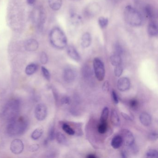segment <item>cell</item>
<instances>
[{
    "mask_svg": "<svg viewBox=\"0 0 158 158\" xmlns=\"http://www.w3.org/2000/svg\"><path fill=\"white\" fill-rule=\"evenodd\" d=\"M35 116L38 121H42L45 120L48 115V108L46 105L43 103L38 104L35 109Z\"/></svg>",
    "mask_w": 158,
    "mask_h": 158,
    "instance_id": "cell-6",
    "label": "cell"
},
{
    "mask_svg": "<svg viewBox=\"0 0 158 158\" xmlns=\"http://www.w3.org/2000/svg\"><path fill=\"white\" fill-rule=\"evenodd\" d=\"M111 121L112 123L114 126L118 127L120 124V120L118 113L115 110L112 111L111 114Z\"/></svg>",
    "mask_w": 158,
    "mask_h": 158,
    "instance_id": "cell-19",
    "label": "cell"
},
{
    "mask_svg": "<svg viewBox=\"0 0 158 158\" xmlns=\"http://www.w3.org/2000/svg\"><path fill=\"white\" fill-rule=\"evenodd\" d=\"M61 102L64 105H69L71 102V98L67 96H64L62 98Z\"/></svg>",
    "mask_w": 158,
    "mask_h": 158,
    "instance_id": "cell-36",
    "label": "cell"
},
{
    "mask_svg": "<svg viewBox=\"0 0 158 158\" xmlns=\"http://www.w3.org/2000/svg\"><path fill=\"white\" fill-rule=\"evenodd\" d=\"M121 137L123 143L127 147H129L135 143V138L131 131L127 129H123L122 131Z\"/></svg>",
    "mask_w": 158,
    "mask_h": 158,
    "instance_id": "cell-7",
    "label": "cell"
},
{
    "mask_svg": "<svg viewBox=\"0 0 158 158\" xmlns=\"http://www.w3.org/2000/svg\"><path fill=\"white\" fill-rule=\"evenodd\" d=\"M55 135H56V134H55V127L53 125L51 126L49 129L48 139L49 141H52L55 138Z\"/></svg>",
    "mask_w": 158,
    "mask_h": 158,
    "instance_id": "cell-28",
    "label": "cell"
},
{
    "mask_svg": "<svg viewBox=\"0 0 158 158\" xmlns=\"http://www.w3.org/2000/svg\"><path fill=\"white\" fill-rule=\"evenodd\" d=\"M145 12L147 17L150 20H154L155 17V12L151 6L148 5L145 7Z\"/></svg>",
    "mask_w": 158,
    "mask_h": 158,
    "instance_id": "cell-22",
    "label": "cell"
},
{
    "mask_svg": "<svg viewBox=\"0 0 158 158\" xmlns=\"http://www.w3.org/2000/svg\"><path fill=\"white\" fill-rule=\"evenodd\" d=\"M91 40H92V39L90 34L88 32L85 33L81 38V46L84 48H89L91 44Z\"/></svg>",
    "mask_w": 158,
    "mask_h": 158,
    "instance_id": "cell-14",
    "label": "cell"
},
{
    "mask_svg": "<svg viewBox=\"0 0 158 158\" xmlns=\"http://www.w3.org/2000/svg\"><path fill=\"white\" fill-rule=\"evenodd\" d=\"M129 105L132 109H136L137 107L138 106V102L136 100H131L129 102Z\"/></svg>",
    "mask_w": 158,
    "mask_h": 158,
    "instance_id": "cell-41",
    "label": "cell"
},
{
    "mask_svg": "<svg viewBox=\"0 0 158 158\" xmlns=\"http://www.w3.org/2000/svg\"><path fill=\"white\" fill-rule=\"evenodd\" d=\"M102 89L104 92H108L110 89V84L108 81H106L102 86Z\"/></svg>",
    "mask_w": 158,
    "mask_h": 158,
    "instance_id": "cell-39",
    "label": "cell"
},
{
    "mask_svg": "<svg viewBox=\"0 0 158 158\" xmlns=\"http://www.w3.org/2000/svg\"><path fill=\"white\" fill-rule=\"evenodd\" d=\"M148 30L149 35L151 36H156L158 35V25L155 20H150Z\"/></svg>",
    "mask_w": 158,
    "mask_h": 158,
    "instance_id": "cell-12",
    "label": "cell"
},
{
    "mask_svg": "<svg viewBox=\"0 0 158 158\" xmlns=\"http://www.w3.org/2000/svg\"><path fill=\"white\" fill-rule=\"evenodd\" d=\"M40 148V146L38 144H33L30 145L28 147V150L32 152L37 151Z\"/></svg>",
    "mask_w": 158,
    "mask_h": 158,
    "instance_id": "cell-37",
    "label": "cell"
},
{
    "mask_svg": "<svg viewBox=\"0 0 158 158\" xmlns=\"http://www.w3.org/2000/svg\"><path fill=\"white\" fill-rule=\"evenodd\" d=\"M28 124L27 118L23 116H16L9 121L6 128L7 133L11 136L21 135L26 131Z\"/></svg>",
    "mask_w": 158,
    "mask_h": 158,
    "instance_id": "cell-1",
    "label": "cell"
},
{
    "mask_svg": "<svg viewBox=\"0 0 158 158\" xmlns=\"http://www.w3.org/2000/svg\"><path fill=\"white\" fill-rule=\"evenodd\" d=\"M24 145L23 142L21 139H16L13 140L11 143L10 150L13 153L19 154L23 151Z\"/></svg>",
    "mask_w": 158,
    "mask_h": 158,
    "instance_id": "cell-8",
    "label": "cell"
},
{
    "mask_svg": "<svg viewBox=\"0 0 158 158\" xmlns=\"http://www.w3.org/2000/svg\"><path fill=\"white\" fill-rule=\"evenodd\" d=\"M109 110L107 107H105L102 112L100 117L101 123H106L109 117Z\"/></svg>",
    "mask_w": 158,
    "mask_h": 158,
    "instance_id": "cell-26",
    "label": "cell"
},
{
    "mask_svg": "<svg viewBox=\"0 0 158 158\" xmlns=\"http://www.w3.org/2000/svg\"><path fill=\"white\" fill-rule=\"evenodd\" d=\"M71 23L75 26H77L82 23V18L80 16L77 14L72 15L71 16Z\"/></svg>",
    "mask_w": 158,
    "mask_h": 158,
    "instance_id": "cell-25",
    "label": "cell"
},
{
    "mask_svg": "<svg viewBox=\"0 0 158 158\" xmlns=\"http://www.w3.org/2000/svg\"><path fill=\"white\" fill-rule=\"evenodd\" d=\"M98 131L100 134H104L107 131V126L106 123H101L98 126Z\"/></svg>",
    "mask_w": 158,
    "mask_h": 158,
    "instance_id": "cell-32",
    "label": "cell"
},
{
    "mask_svg": "<svg viewBox=\"0 0 158 158\" xmlns=\"http://www.w3.org/2000/svg\"><path fill=\"white\" fill-rule=\"evenodd\" d=\"M99 8L98 5L97 4H92L91 6L88 7L86 10L85 12L86 15H88V16H91L93 15L96 14V13L98 11Z\"/></svg>",
    "mask_w": 158,
    "mask_h": 158,
    "instance_id": "cell-23",
    "label": "cell"
},
{
    "mask_svg": "<svg viewBox=\"0 0 158 158\" xmlns=\"http://www.w3.org/2000/svg\"><path fill=\"white\" fill-rule=\"evenodd\" d=\"M56 139L59 144L63 145H67L68 144V141L64 135L61 132H58L55 135Z\"/></svg>",
    "mask_w": 158,
    "mask_h": 158,
    "instance_id": "cell-21",
    "label": "cell"
},
{
    "mask_svg": "<svg viewBox=\"0 0 158 158\" xmlns=\"http://www.w3.org/2000/svg\"><path fill=\"white\" fill-rule=\"evenodd\" d=\"M146 156L148 158H157L158 151L157 150L153 149L148 150L146 152Z\"/></svg>",
    "mask_w": 158,
    "mask_h": 158,
    "instance_id": "cell-30",
    "label": "cell"
},
{
    "mask_svg": "<svg viewBox=\"0 0 158 158\" xmlns=\"http://www.w3.org/2000/svg\"><path fill=\"white\" fill-rule=\"evenodd\" d=\"M62 127L63 130L65 133H67L68 135H73L75 133L74 129L67 124H63L62 125Z\"/></svg>",
    "mask_w": 158,
    "mask_h": 158,
    "instance_id": "cell-27",
    "label": "cell"
},
{
    "mask_svg": "<svg viewBox=\"0 0 158 158\" xmlns=\"http://www.w3.org/2000/svg\"><path fill=\"white\" fill-rule=\"evenodd\" d=\"M41 72L43 77L48 81H49L51 79V74L49 71L44 66H42L41 68Z\"/></svg>",
    "mask_w": 158,
    "mask_h": 158,
    "instance_id": "cell-31",
    "label": "cell"
},
{
    "mask_svg": "<svg viewBox=\"0 0 158 158\" xmlns=\"http://www.w3.org/2000/svg\"><path fill=\"white\" fill-rule=\"evenodd\" d=\"M124 15L126 22L131 26L137 27L142 24L143 18L141 14L130 5L125 8Z\"/></svg>",
    "mask_w": 158,
    "mask_h": 158,
    "instance_id": "cell-3",
    "label": "cell"
},
{
    "mask_svg": "<svg viewBox=\"0 0 158 158\" xmlns=\"http://www.w3.org/2000/svg\"><path fill=\"white\" fill-rule=\"evenodd\" d=\"M76 77V73L72 68H65L64 71L63 78L65 82L71 83L73 82Z\"/></svg>",
    "mask_w": 158,
    "mask_h": 158,
    "instance_id": "cell-9",
    "label": "cell"
},
{
    "mask_svg": "<svg viewBox=\"0 0 158 158\" xmlns=\"http://www.w3.org/2000/svg\"><path fill=\"white\" fill-rule=\"evenodd\" d=\"M21 107V102L17 99H13L9 101L4 106L2 116L8 121L18 116Z\"/></svg>",
    "mask_w": 158,
    "mask_h": 158,
    "instance_id": "cell-4",
    "label": "cell"
},
{
    "mask_svg": "<svg viewBox=\"0 0 158 158\" xmlns=\"http://www.w3.org/2000/svg\"><path fill=\"white\" fill-rule=\"evenodd\" d=\"M123 144V139L120 135L115 136L113 138L111 142L112 147L114 149L119 148Z\"/></svg>",
    "mask_w": 158,
    "mask_h": 158,
    "instance_id": "cell-17",
    "label": "cell"
},
{
    "mask_svg": "<svg viewBox=\"0 0 158 158\" xmlns=\"http://www.w3.org/2000/svg\"><path fill=\"white\" fill-rule=\"evenodd\" d=\"M139 121L143 125L148 127L151 124V117L149 114L143 113L140 114L139 117Z\"/></svg>",
    "mask_w": 158,
    "mask_h": 158,
    "instance_id": "cell-15",
    "label": "cell"
},
{
    "mask_svg": "<svg viewBox=\"0 0 158 158\" xmlns=\"http://www.w3.org/2000/svg\"><path fill=\"white\" fill-rule=\"evenodd\" d=\"M111 63L113 66H116L121 65L122 62L121 55L114 53L111 56L110 58Z\"/></svg>",
    "mask_w": 158,
    "mask_h": 158,
    "instance_id": "cell-18",
    "label": "cell"
},
{
    "mask_svg": "<svg viewBox=\"0 0 158 158\" xmlns=\"http://www.w3.org/2000/svg\"><path fill=\"white\" fill-rule=\"evenodd\" d=\"M109 20L108 18L104 17H100L98 19V23L101 28H104L108 25Z\"/></svg>",
    "mask_w": 158,
    "mask_h": 158,
    "instance_id": "cell-29",
    "label": "cell"
},
{
    "mask_svg": "<svg viewBox=\"0 0 158 158\" xmlns=\"http://www.w3.org/2000/svg\"><path fill=\"white\" fill-rule=\"evenodd\" d=\"M128 148H129L132 153H136L138 152V148L135 145V143L132 144L131 146H129Z\"/></svg>",
    "mask_w": 158,
    "mask_h": 158,
    "instance_id": "cell-42",
    "label": "cell"
},
{
    "mask_svg": "<svg viewBox=\"0 0 158 158\" xmlns=\"http://www.w3.org/2000/svg\"><path fill=\"white\" fill-rule=\"evenodd\" d=\"M149 138L150 140H153V141L157 140L158 139V134L157 132L154 131L151 132L149 135Z\"/></svg>",
    "mask_w": 158,
    "mask_h": 158,
    "instance_id": "cell-38",
    "label": "cell"
},
{
    "mask_svg": "<svg viewBox=\"0 0 158 158\" xmlns=\"http://www.w3.org/2000/svg\"><path fill=\"white\" fill-rule=\"evenodd\" d=\"M93 68L97 79L102 81L105 77V67L103 62L98 58H95L93 60Z\"/></svg>",
    "mask_w": 158,
    "mask_h": 158,
    "instance_id": "cell-5",
    "label": "cell"
},
{
    "mask_svg": "<svg viewBox=\"0 0 158 158\" xmlns=\"http://www.w3.org/2000/svg\"><path fill=\"white\" fill-rule=\"evenodd\" d=\"M38 70V66L35 64L32 63L28 64L25 69V73L27 75H32L35 74Z\"/></svg>",
    "mask_w": 158,
    "mask_h": 158,
    "instance_id": "cell-20",
    "label": "cell"
},
{
    "mask_svg": "<svg viewBox=\"0 0 158 158\" xmlns=\"http://www.w3.org/2000/svg\"><path fill=\"white\" fill-rule=\"evenodd\" d=\"M43 134V130L41 128H37L35 129L31 134V138L34 140L39 139Z\"/></svg>",
    "mask_w": 158,
    "mask_h": 158,
    "instance_id": "cell-24",
    "label": "cell"
},
{
    "mask_svg": "<svg viewBox=\"0 0 158 158\" xmlns=\"http://www.w3.org/2000/svg\"><path fill=\"white\" fill-rule=\"evenodd\" d=\"M49 40L52 45L58 49H63L67 46L66 35L59 27H54L52 29L50 33Z\"/></svg>",
    "mask_w": 158,
    "mask_h": 158,
    "instance_id": "cell-2",
    "label": "cell"
},
{
    "mask_svg": "<svg viewBox=\"0 0 158 158\" xmlns=\"http://www.w3.org/2000/svg\"><path fill=\"white\" fill-rule=\"evenodd\" d=\"M114 50H115L114 53H117V54H119L120 55H122L123 52V48L118 43L115 44V46H114Z\"/></svg>",
    "mask_w": 158,
    "mask_h": 158,
    "instance_id": "cell-35",
    "label": "cell"
},
{
    "mask_svg": "<svg viewBox=\"0 0 158 158\" xmlns=\"http://www.w3.org/2000/svg\"><path fill=\"white\" fill-rule=\"evenodd\" d=\"M48 60V55L45 52H42L40 54V61L42 64H46Z\"/></svg>",
    "mask_w": 158,
    "mask_h": 158,
    "instance_id": "cell-34",
    "label": "cell"
},
{
    "mask_svg": "<svg viewBox=\"0 0 158 158\" xmlns=\"http://www.w3.org/2000/svg\"><path fill=\"white\" fill-rule=\"evenodd\" d=\"M121 157L123 158H126L127 157V154L126 152L125 151H122L121 152Z\"/></svg>",
    "mask_w": 158,
    "mask_h": 158,
    "instance_id": "cell-45",
    "label": "cell"
},
{
    "mask_svg": "<svg viewBox=\"0 0 158 158\" xmlns=\"http://www.w3.org/2000/svg\"><path fill=\"white\" fill-rule=\"evenodd\" d=\"M123 72V67L122 65L115 66L114 70V75L117 77H120Z\"/></svg>",
    "mask_w": 158,
    "mask_h": 158,
    "instance_id": "cell-33",
    "label": "cell"
},
{
    "mask_svg": "<svg viewBox=\"0 0 158 158\" xmlns=\"http://www.w3.org/2000/svg\"><path fill=\"white\" fill-rule=\"evenodd\" d=\"M36 0H27V3L29 4V5H33V4L35 3V2Z\"/></svg>",
    "mask_w": 158,
    "mask_h": 158,
    "instance_id": "cell-44",
    "label": "cell"
},
{
    "mask_svg": "<svg viewBox=\"0 0 158 158\" xmlns=\"http://www.w3.org/2000/svg\"><path fill=\"white\" fill-rule=\"evenodd\" d=\"M49 5L52 10L54 11L59 10L62 4V0H48Z\"/></svg>",
    "mask_w": 158,
    "mask_h": 158,
    "instance_id": "cell-16",
    "label": "cell"
},
{
    "mask_svg": "<svg viewBox=\"0 0 158 158\" xmlns=\"http://www.w3.org/2000/svg\"><path fill=\"white\" fill-rule=\"evenodd\" d=\"M25 48L27 51H35L39 48L38 42L35 39L28 40L26 42Z\"/></svg>",
    "mask_w": 158,
    "mask_h": 158,
    "instance_id": "cell-13",
    "label": "cell"
},
{
    "mask_svg": "<svg viewBox=\"0 0 158 158\" xmlns=\"http://www.w3.org/2000/svg\"><path fill=\"white\" fill-rule=\"evenodd\" d=\"M112 97L113 100L115 104H118L119 103V98H118L117 94L114 90H113L112 92Z\"/></svg>",
    "mask_w": 158,
    "mask_h": 158,
    "instance_id": "cell-40",
    "label": "cell"
},
{
    "mask_svg": "<svg viewBox=\"0 0 158 158\" xmlns=\"http://www.w3.org/2000/svg\"><path fill=\"white\" fill-rule=\"evenodd\" d=\"M67 52L68 56L77 62L80 61L81 60V57L74 47L72 46H69L67 48Z\"/></svg>",
    "mask_w": 158,
    "mask_h": 158,
    "instance_id": "cell-11",
    "label": "cell"
},
{
    "mask_svg": "<svg viewBox=\"0 0 158 158\" xmlns=\"http://www.w3.org/2000/svg\"><path fill=\"white\" fill-rule=\"evenodd\" d=\"M130 87V82L127 77H123L118 80L117 82V88L121 91H127Z\"/></svg>",
    "mask_w": 158,
    "mask_h": 158,
    "instance_id": "cell-10",
    "label": "cell"
},
{
    "mask_svg": "<svg viewBox=\"0 0 158 158\" xmlns=\"http://www.w3.org/2000/svg\"><path fill=\"white\" fill-rule=\"evenodd\" d=\"M87 158H97L95 155H93V154H89L88 156H87Z\"/></svg>",
    "mask_w": 158,
    "mask_h": 158,
    "instance_id": "cell-46",
    "label": "cell"
},
{
    "mask_svg": "<svg viewBox=\"0 0 158 158\" xmlns=\"http://www.w3.org/2000/svg\"><path fill=\"white\" fill-rule=\"evenodd\" d=\"M122 116H123L124 119L126 120H128V121H133V118L130 116H128L127 114L126 113H122Z\"/></svg>",
    "mask_w": 158,
    "mask_h": 158,
    "instance_id": "cell-43",
    "label": "cell"
}]
</instances>
